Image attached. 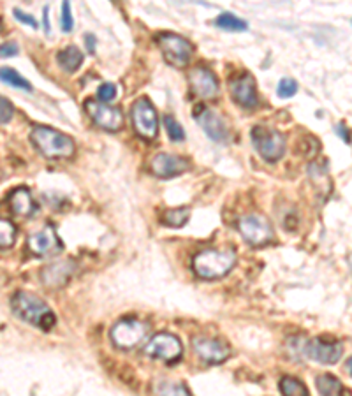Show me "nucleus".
I'll return each instance as SVG.
<instances>
[{"label":"nucleus","mask_w":352,"mask_h":396,"mask_svg":"<svg viewBox=\"0 0 352 396\" xmlns=\"http://www.w3.org/2000/svg\"><path fill=\"white\" fill-rule=\"evenodd\" d=\"M190 160L185 157L173 155V153H157L155 157L150 162V171H152L155 176L164 178H174L183 174L185 171H189Z\"/></svg>","instance_id":"15"},{"label":"nucleus","mask_w":352,"mask_h":396,"mask_svg":"<svg viewBox=\"0 0 352 396\" xmlns=\"http://www.w3.org/2000/svg\"><path fill=\"white\" fill-rule=\"evenodd\" d=\"M30 141L46 159H69L76 152L72 137L46 125L33 127L30 132Z\"/></svg>","instance_id":"3"},{"label":"nucleus","mask_w":352,"mask_h":396,"mask_svg":"<svg viewBox=\"0 0 352 396\" xmlns=\"http://www.w3.org/2000/svg\"><path fill=\"white\" fill-rule=\"evenodd\" d=\"M13 116H15V106H13L11 100L0 96V125L11 122Z\"/></svg>","instance_id":"30"},{"label":"nucleus","mask_w":352,"mask_h":396,"mask_svg":"<svg viewBox=\"0 0 352 396\" xmlns=\"http://www.w3.org/2000/svg\"><path fill=\"white\" fill-rule=\"evenodd\" d=\"M43 13H45V16H43V22H45V32L49 36V32H52V25H49V18H48V6L43 9Z\"/></svg>","instance_id":"36"},{"label":"nucleus","mask_w":352,"mask_h":396,"mask_svg":"<svg viewBox=\"0 0 352 396\" xmlns=\"http://www.w3.org/2000/svg\"><path fill=\"white\" fill-rule=\"evenodd\" d=\"M85 112L89 113L92 122L99 125L100 129L109 130V132H116V130L122 129L123 115L120 107L109 106V104H104L95 99H86Z\"/></svg>","instance_id":"10"},{"label":"nucleus","mask_w":352,"mask_h":396,"mask_svg":"<svg viewBox=\"0 0 352 396\" xmlns=\"http://www.w3.org/2000/svg\"><path fill=\"white\" fill-rule=\"evenodd\" d=\"M0 82L9 86H15V89L25 90V92H32V85H30L29 79L23 78L20 73H16L11 67H2L0 69Z\"/></svg>","instance_id":"24"},{"label":"nucleus","mask_w":352,"mask_h":396,"mask_svg":"<svg viewBox=\"0 0 352 396\" xmlns=\"http://www.w3.org/2000/svg\"><path fill=\"white\" fill-rule=\"evenodd\" d=\"M189 83L192 92L199 99H215L220 92L219 79L211 73L210 69L204 67H194L189 73Z\"/></svg>","instance_id":"16"},{"label":"nucleus","mask_w":352,"mask_h":396,"mask_svg":"<svg viewBox=\"0 0 352 396\" xmlns=\"http://www.w3.org/2000/svg\"><path fill=\"white\" fill-rule=\"evenodd\" d=\"M296 92H298L296 79L282 78L280 82H278L277 93H278V97H282V99H289V97L296 96Z\"/></svg>","instance_id":"29"},{"label":"nucleus","mask_w":352,"mask_h":396,"mask_svg":"<svg viewBox=\"0 0 352 396\" xmlns=\"http://www.w3.org/2000/svg\"><path fill=\"white\" fill-rule=\"evenodd\" d=\"M85 39H86V43H89V45H86V48H89V52H90V53L95 52V45H93V43H95V38H93V36H90V33H86Z\"/></svg>","instance_id":"37"},{"label":"nucleus","mask_w":352,"mask_h":396,"mask_svg":"<svg viewBox=\"0 0 352 396\" xmlns=\"http://www.w3.org/2000/svg\"><path fill=\"white\" fill-rule=\"evenodd\" d=\"M148 358L162 361L166 365L178 363L183 354V345L180 338L173 333H157L150 338L145 347Z\"/></svg>","instance_id":"9"},{"label":"nucleus","mask_w":352,"mask_h":396,"mask_svg":"<svg viewBox=\"0 0 352 396\" xmlns=\"http://www.w3.org/2000/svg\"><path fill=\"white\" fill-rule=\"evenodd\" d=\"M60 25H62V32L70 33L75 29V18H72V13H70V4L69 2H63L62 4V16H60Z\"/></svg>","instance_id":"31"},{"label":"nucleus","mask_w":352,"mask_h":396,"mask_svg":"<svg viewBox=\"0 0 352 396\" xmlns=\"http://www.w3.org/2000/svg\"><path fill=\"white\" fill-rule=\"evenodd\" d=\"M15 18L18 20V22H22V23H25V25H30L32 29H36L38 30V26H39V23H38V20L33 18L32 15H29V13H25V11H22V9H18L16 8L15 11Z\"/></svg>","instance_id":"33"},{"label":"nucleus","mask_w":352,"mask_h":396,"mask_svg":"<svg viewBox=\"0 0 352 396\" xmlns=\"http://www.w3.org/2000/svg\"><path fill=\"white\" fill-rule=\"evenodd\" d=\"M155 396H192L190 389L183 382L174 381H159L152 388Z\"/></svg>","instance_id":"22"},{"label":"nucleus","mask_w":352,"mask_h":396,"mask_svg":"<svg viewBox=\"0 0 352 396\" xmlns=\"http://www.w3.org/2000/svg\"><path fill=\"white\" fill-rule=\"evenodd\" d=\"M162 120H164V129H166L167 136H169L171 141H174V143H182V141H185V132H183L182 125H180L173 116L164 115Z\"/></svg>","instance_id":"28"},{"label":"nucleus","mask_w":352,"mask_h":396,"mask_svg":"<svg viewBox=\"0 0 352 396\" xmlns=\"http://www.w3.org/2000/svg\"><path fill=\"white\" fill-rule=\"evenodd\" d=\"M9 208L18 217H30V215L36 213L38 204H36L32 194H30V190L26 187H18L9 196Z\"/></svg>","instance_id":"19"},{"label":"nucleus","mask_w":352,"mask_h":396,"mask_svg":"<svg viewBox=\"0 0 352 396\" xmlns=\"http://www.w3.org/2000/svg\"><path fill=\"white\" fill-rule=\"evenodd\" d=\"M20 53V48L16 43H4L0 45V59H11Z\"/></svg>","instance_id":"34"},{"label":"nucleus","mask_w":352,"mask_h":396,"mask_svg":"<svg viewBox=\"0 0 352 396\" xmlns=\"http://www.w3.org/2000/svg\"><path fill=\"white\" fill-rule=\"evenodd\" d=\"M116 93H118V90H116V86L113 85V83H102V85L97 89V99H99L100 102L108 104L109 100L115 99Z\"/></svg>","instance_id":"32"},{"label":"nucleus","mask_w":352,"mask_h":396,"mask_svg":"<svg viewBox=\"0 0 352 396\" xmlns=\"http://www.w3.org/2000/svg\"><path fill=\"white\" fill-rule=\"evenodd\" d=\"M11 310L16 317L43 331L53 330L56 324V317L52 308L41 298L29 291H16L13 294Z\"/></svg>","instance_id":"1"},{"label":"nucleus","mask_w":352,"mask_h":396,"mask_svg":"<svg viewBox=\"0 0 352 396\" xmlns=\"http://www.w3.org/2000/svg\"><path fill=\"white\" fill-rule=\"evenodd\" d=\"M130 119H132V127L137 136L143 139H155L159 134V116L157 109L148 99L141 97L130 107Z\"/></svg>","instance_id":"8"},{"label":"nucleus","mask_w":352,"mask_h":396,"mask_svg":"<svg viewBox=\"0 0 352 396\" xmlns=\"http://www.w3.org/2000/svg\"><path fill=\"white\" fill-rule=\"evenodd\" d=\"M157 45H159L166 62L173 67H178V69L189 66L190 59L194 55V46L190 45L189 39L182 38L178 33H159L157 36Z\"/></svg>","instance_id":"6"},{"label":"nucleus","mask_w":352,"mask_h":396,"mask_svg":"<svg viewBox=\"0 0 352 396\" xmlns=\"http://www.w3.org/2000/svg\"><path fill=\"white\" fill-rule=\"evenodd\" d=\"M150 333V326L145 321H139V319L127 317L122 319L112 328V342L115 344L116 349H122V351H130V349L139 347L143 342L146 340Z\"/></svg>","instance_id":"4"},{"label":"nucleus","mask_w":352,"mask_h":396,"mask_svg":"<svg viewBox=\"0 0 352 396\" xmlns=\"http://www.w3.org/2000/svg\"><path fill=\"white\" fill-rule=\"evenodd\" d=\"M215 25L219 29L226 30V32H245V30L249 29V23L234 16L233 13H222V15H219V18L215 20Z\"/></svg>","instance_id":"26"},{"label":"nucleus","mask_w":352,"mask_h":396,"mask_svg":"<svg viewBox=\"0 0 352 396\" xmlns=\"http://www.w3.org/2000/svg\"><path fill=\"white\" fill-rule=\"evenodd\" d=\"M337 132L340 134L342 139L345 141V145H351V136H349V129H347V125H345V123H338Z\"/></svg>","instance_id":"35"},{"label":"nucleus","mask_w":352,"mask_h":396,"mask_svg":"<svg viewBox=\"0 0 352 396\" xmlns=\"http://www.w3.org/2000/svg\"><path fill=\"white\" fill-rule=\"evenodd\" d=\"M231 96H233L234 102L240 104L241 107H256L259 104V96H257L256 79L252 75L245 73V75L238 76L229 83Z\"/></svg>","instance_id":"17"},{"label":"nucleus","mask_w":352,"mask_h":396,"mask_svg":"<svg viewBox=\"0 0 352 396\" xmlns=\"http://www.w3.org/2000/svg\"><path fill=\"white\" fill-rule=\"evenodd\" d=\"M0 32H2V20H0Z\"/></svg>","instance_id":"38"},{"label":"nucleus","mask_w":352,"mask_h":396,"mask_svg":"<svg viewBox=\"0 0 352 396\" xmlns=\"http://www.w3.org/2000/svg\"><path fill=\"white\" fill-rule=\"evenodd\" d=\"M75 271V263L72 261H59L43 270L41 278L45 285L48 287H62L69 282L70 275Z\"/></svg>","instance_id":"18"},{"label":"nucleus","mask_w":352,"mask_h":396,"mask_svg":"<svg viewBox=\"0 0 352 396\" xmlns=\"http://www.w3.org/2000/svg\"><path fill=\"white\" fill-rule=\"evenodd\" d=\"M303 354L321 365H335L344 354L342 342H323L319 338L305 340Z\"/></svg>","instance_id":"13"},{"label":"nucleus","mask_w":352,"mask_h":396,"mask_svg":"<svg viewBox=\"0 0 352 396\" xmlns=\"http://www.w3.org/2000/svg\"><path fill=\"white\" fill-rule=\"evenodd\" d=\"M236 266V252L227 248H206V250L197 252L192 259V270L203 280H219Z\"/></svg>","instance_id":"2"},{"label":"nucleus","mask_w":352,"mask_h":396,"mask_svg":"<svg viewBox=\"0 0 352 396\" xmlns=\"http://www.w3.org/2000/svg\"><path fill=\"white\" fill-rule=\"evenodd\" d=\"M250 139H252L256 152L266 162H277L286 153V137L275 129L256 125L252 129V132H250Z\"/></svg>","instance_id":"5"},{"label":"nucleus","mask_w":352,"mask_h":396,"mask_svg":"<svg viewBox=\"0 0 352 396\" xmlns=\"http://www.w3.org/2000/svg\"><path fill=\"white\" fill-rule=\"evenodd\" d=\"M29 248L33 256L52 257L59 256L60 252L63 250V243L59 238V234H56V231L52 226H46L29 238Z\"/></svg>","instance_id":"12"},{"label":"nucleus","mask_w":352,"mask_h":396,"mask_svg":"<svg viewBox=\"0 0 352 396\" xmlns=\"http://www.w3.org/2000/svg\"><path fill=\"white\" fill-rule=\"evenodd\" d=\"M16 241V226L8 219H0V248H11Z\"/></svg>","instance_id":"27"},{"label":"nucleus","mask_w":352,"mask_h":396,"mask_svg":"<svg viewBox=\"0 0 352 396\" xmlns=\"http://www.w3.org/2000/svg\"><path fill=\"white\" fill-rule=\"evenodd\" d=\"M315 388H317V391H319L321 396H344L345 395L344 384H342V382L331 374H323L315 379Z\"/></svg>","instance_id":"21"},{"label":"nucleus","mask_w":352,"mask_h":396,"mask_svg":"<svg viewBox=\"0 0 352 396\" xmlns=\"http://www.w3.org/2000/svg\"><path fill=\"white\" fill-rule=\"evenodd\" d=\"M238 231L243 240L252 247H264L275 240V231L264 215H245L238 222Z\"/></svg>","instance_id":"7"},{"label":"nucleus","mask_w":352,"mask_h":396,"mask_svg":"<svg viewBox=\"0 0 352 396\" xmlns=\"http://www.w3.org/2000/svg\"><path fill=\"white\" fill-rule=\"evenodd\" d=\"M278 388H280L282 396H310L308 395L307 386H305L300 379L291 377V375L282 377Z\"/></svg>","instance_id":"25"},{"label":"nucleus","mask_w":352,"mask_h":396,"mask_svg":"<svg viewBox=\"0 0 352 396\" xmlns=\"http://www.w3.org/2000/svg\"><path fill=\"white\" fill-rule=\"evenodd\" d=\"M56 62H59L60 69L72 75L83 66V53L79 52L78 46H67L56 53Z\"/></svg>","instance_id":"20"},{"label":"nucleus","mask_w":352,"mask_h":396,"mask_svg":"<svg viewBox=\"0 0 352 396\" xmlns=\"http://www.w3.org/2000/svg\"><path fill=\"white\" fill-rule=\"evenodd\" d=\"M192 345L196 354L210 365L224 363V361H227V359L231 358V354H233L229 345L222 340H217V338L197 337L194 338Z\"/></svg>","instance_id":"14"},{"label":"nucleus","mask_w":352,"mask_h":396,"mask_svg":"<svg viewBox=\"0 0 352 396\" xmlns=\"http://www.w3.org/2000/svg\"><path fill=\"white\" fill-rule=\"evenodd\" d=\"M190 219V208L187 206H180V208H171V210H166L160 217V222L167 227H183Z\"/></svg>","instance_id":"23"},{"label":"nucleus","mask_w":352,"mask_h":396,"mask_svg":"<svg viewBox=\"0 0 352 396\" xmlns=\"http://www.w3.org/2000/svg\"><path fill=\"white\" fill-rule=\"evenodd\" d=\"M194 116H196L197 123L203 127V130L210 139L217 141V143H226L229 139V129H227L226 120L217 112L201 104V106L196 107V115Z\"/></svg>","instance_id":"11"}]
</instances>
